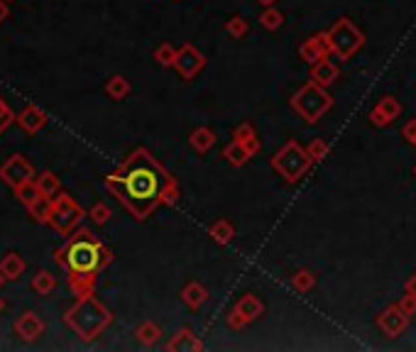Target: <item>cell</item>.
Returning <instances> with one entry per match:
<instances>
[{
  "label": "cell",
  "instance_id": "31",
  "mask_svg": "<svg viewBox=\"0 0 416 352\" xmlns=\"http://www.w3.org/2000/svg\"><path fill=\"white\" fill-rule=\"evenodd\" d=\"M260 22L267 27V30H279L282 22H284V15H282L279 10H275V8H267V10L260 15Z\"/></svg>",
  "mask_w": 416,
  "mask_h": 352
},
{
  "label": "cell",
  "instance_id": "42",
  "mask_svg": "<svg viewBox=\"0 0 416 352\" xmlns=\"http://www.w3.org/2000/svg\"><path fill=\"white\" fill-rule=\"evenodd\" d=\"M3 308H6V301H3V298H0V313H3Z\"/></svg>",
  "mask_w": 416,
  "mask_h": 352
},
{
  "label": "cell",
  "instance_id": "24",
  "mask_svg": "<svg viewBox=\"0 0 416 352\" xmlns=\"http://www.w3.org/2000/svg\"><path fill=\"white\" fill-rule=\"evenodd\" d=\"M213 142H216V135L208 128H199L196 132H191V147L196 152H208L213 147Z\"/></svg>",
  "mask_w": 416,
  "mask_h": 352
},
{
  "label": "cell",
  "instance_id": "11",
  "mask_svg": "<svg viewBox=\"0 0 416 352\" xmlns=\"http://www.w3.org/2000/svg\"><path fill=\"white\" fill-rule=\"evenodd\" d=\"M301 59L306 61V64H318L321 59H326L328 54H331V42H328V35L326 32H321V35L311 37V40H306L304 45H301L299 49Z\"/></svg>",
  "mask_w": 416,
  "mask_h": 352
},
{
  "label": "cell",
  "instance_id": "23",
  "mask_svg": "<svg viewBox=\"0 0 416 352\" xmlns=\"http://www.w3.org/2000/svg\"><path fill=\"white\" fill-rule=\"evenodd\" d=\"M106 93L111 95L113 100H123L130 93V81H128L125 76H111L106 84Z\"/></svg>",
  "mask_w": 416,
  "mask_h": 352
},
{
  "label": "cell",
  "instance_id": "8",
  "mask_svg": "<svg viewBox=\"0 0 416 352\" xmlns=\"http://www.w3.org/2000/svg\"><path fill=\"white\" fill-rule=\"evenodd\" d=\"M0 179H3V184H8L15 191L17 186L27 184V181H35L37 171L25 154H13V157H8L6 162L0 164Z\"/></svg>",
  "mask_w": 416,
  "mask_h": 352
},
{
  "label": "cell",
  "instance_id": "37",
  "mask_svg": "<svg viewBox=\"0 0 416 352\" xmlns=\"http://www.w3.org/2000/svg\"><path fill=\"white\" fill-rule=\"evenodd\" d=\"M236 139H240V142H245V139H252L255 137V130L250 128V125H240V128L236 130V135H233Z\"/></svg>",
  "mask_w": 416,
  "mask_h": 352
},
{
  "label": "cell",
  "instance_id": "33",
  "mask_svg": "<svg viewBox=\"0 0 416 352\" xmlns=\"http://www.w3.org/2000/svg\"><path fill=\"white\" fill-rule=\"evenodd\" d=\"M17 115H13V110L8 108V103L3 98H0V132H6L8 128L13 125V120H15Z\"/></svg>",
  "mask_w": 416,
  "mask_h": 352
},
{
  "label": "cell",
  "instance_id": "7",
  "mask_svg": "<svg viewBox=\"0 0 416 352\" xmlns=\"http://www.w3.org/2000/svg\"><path fill=\"white\" fill-rule=\"evenodd\" d=\"M311 162H314V159L309 157V152L301 149L299 144L291 139V142H286L284 147L272 157V169L279 171L282 176H284V181H296L301 174L311 167Z\"/></svg>",
  "mask_w": 416,
  "mask_h": 352
},
{
  "label": "cell",
  "instance_id": "17",
  "mask_svg": "<svg viewBox=\"0 0 416 352\" xmlns=\"http://www.w3.org/2000/svg\"><path fill=\"white\" fill-rule=\"evenodd\" d=\"M262 311H265V306H262L260 298L252 296V293L242 296L240 301H238V306H236V313H238V316H240L245 323H250V321H255V318H260Z\"/></svg>",
  "mask_w": 416,
  "mask_h": 352
},
{
  "label": "cell",
  "instance_id": "16",
  "mask_svg": "<svg viewBox=\"0 0 416 352\" xmlns=\"http://www.w3.org/2000/svg\"><path fill=\"white\" fill-rule=\"evenodd\" d=\"M338 74H341L338 66L328 59H321L318 64L311 66V81H316V84H321V86H331L333 81L338 79Z\"/></svg>",
  "mask_w": 416,
  "mask_h": 352
},
{
  "label": "cell",
  "instance_id": "38",
  "mask_svg": "<svg viewBox=\"0 0 416 352\" xmlns=\"http://www.w3.org/2000/svg\"><path fill=\"white\" fill-rule=\"evenodd\" d=\"M401 135L406 137V142H411L416 147V120H411V123L406 125L404 130H401Z\"/></svg>",
  "mask_w": 416,
  "mask_h": 352
},
{
  "label": "cell",
  "instance_id": "41",
  "mask_svg": "<svg viewBox=\"0 0 416 352\" xmlns=\"http://www.w3.org/2000/svg\"><path fill=\"white\" fill-rule=\"evenodd\" d=\"M257 3H262V6H265V8H272V6H275V3H277V0H257Z\"/></svg>",
  "mask_w": 416,
  "mask_h": 352
},
{
  "label": "cell",
  "instance_id": "22",
  "mask_svg": "<svg viewBox=\"0 0 416 352\" xmlns=\"http://www.w3.org/2000/svg\"><path fill=\"white\" fill-rule=\"evenodd\" d=\"M35 181H37V186H40L42 196H49V199H54V196L61 191L59 176H56V174H52V171H42Z\"/></svg>",
  "mask_w": 416,
  "mask_h": 352
},
{
  "label": "cell",
  "instance_id": "20",
  "mask_svg": "<svg viewBox=\"0 0 416 352\" xmlns=\"http://www.w3.org/2000/svg\"><path fill=\"white\" fill-rule=\"evenodd\" d=\"M56 289V277L47 269H40V272L32 277V291L40 293V296H47Z\"/></svg>",
  "mask_w": 416,
  "mask_h": 352
},
{
  "label": "cell",
  "instance_id": "18",
  "mask_svg": "<svg viewBox=\"0 0 416 352\" xmlns=\"http://www.w3.org/2000/svg\"><path fill=\"white\" fill-rule=\"evenodd\" d=\"M223 157H226L233 167H242V164L252 157V152H250V147H247L245 142H240V139H233V142L226 147V152H223Z\"/></svg>",
  "mask_w": 416,
  "mask_h": 352
},
{
  "label": "cell",
  "instance_id": "12",
  "mask_svg": "<svg viewBox=\"0 0 416 352\" xmlns=\"http://www.w3.org/2000/svg\"><path fill=\"white\" fill-rule=\"evenodd\" d=\"M406 323H409V316H406V313L401 311L399 303H396V306H390L387 311H382L380 318H377V326H380L382 330H385L390 337H396V335H399V332L406 328Z\"/></svg>",
  "mask_w": 416,
  "mask_h": 352
},
{
  "label": "cell",
  "instance_id": "3",
  "mask_svg": "<svg viewBox=\"0 0 416 352\" xmlns=\"http://www.w3.org/2000/svg\"><path fill=\"white\" fill-rule=\"evenodd\" d=\"M111 321H113L111 311H108V308L103 306L93 293L76 298V303L66 311V316H64V323L84 342L95 340L100 332L111 326Z\"/></svg>",
  "mask_w": 416,
  "mask_h": 352
},
{
  "label": "cell",
  "instance_id": "39",
  "mask_svg": "<svg viewBox=\"0 0 416 352\" xmlns=\"http://www.w3.org/2000/svg\"><path fill=\"white\" fill-rule=\"evenodd\" d=\"M404 289H406V293H414V296H416V274H414V277L406 279Z\"/></svg>",
  "mask_w": 416,
  "mask_h": 352
},
{
  "label": "cell",
  "instance_id": "1",
  "mask_svg": "<svg viewBox=\"0 0 416 352\" xmlns=\"http://www.w3.org/2000/svg\"><path fill=\"white\" fill-rule=\"evenodd\" d=\"M106 189L135 220L150 218L160 206H169L179 199L174 176L142 147L128 154L125 162L108 174Z\"/></svg>",
  "mask_w": 416,
  "mask_h": 352
},
{
  "label": "cell",
  "instance_id": "27",
  "mask_svg": "<svg viewBox=\"0 0 416 352\" xmlns=\"http://www.w3.org/2000/svg\"><path fill=\"white\" fill-rule=\"evenodd\" d=\"M135 335L142 345H155V342L160 340V326H157V323H142L135 330Z\"/></svg>",
  "mask_w": 416,
  "mask_h": 352
},
{
  "label": "cell",
  "instance_id": "19",
  "mask_svg": "<svg viewBox=\"0 0 416 352\" xmlns=\"http://www.w3.org/2000/svg\"><path fill=\"white\" fill-rule=\"evenodd\" d=\"M181 298L186 301V306L191 308H199L206 303V298H208V291H206L203 286H201L199 282H189L184 286V291H181Z\"/></svg>",
  "mask_w": 416,
  "mask_h": 352
},
{
  "label": "cell",
  "instance_id": "5",
  "mask_svg": "<svg viewBox=\"0 0 416 352\" xmlns=\"http://www.w3.org/2000/svg\"><path fill=\"white\" fill-rule=\"evenodd\" d=\"M331 95L323 91L321 84L309 81L306 86H301L294 95H291V108L306 120V123H316L328 108H331Z\"/></svg>",
  "mask_w": 416,
  "mask_h": 352
},
{
  "label": "cell",
  "instance_id": "28",
  "mask_svg": "<svg viewBox=\"0 0 416 352\" xmlns=\"http://www.w3.org/2000/svg\"><path fill=\"white\" fill-rule=\"evenodd\" d=\"M176 54H179V49H176L174 45H160L155 49V61L162 66H174Z\"/></svg>",
  "mask_w": 416,
  "mask_h": 352
},
{
  "label": "cell",
  "instance_id": "15",
  "mask_svg": "<svg viewBox=\"0 0 416 352\" xmlns=\"http://www.w3.org/2000/svg\"><path fill=\"white\" fill-rule=\"evenodd\" d=\"M25 259L20 257L17 252H8L6 257L0 259V272L6 277V282H17V279L25 274Z\"/></svg>",
  "mask_w": 416,
  "mask_h": 352
},
{
  "label": "cell",
  "instance_id": "34",
  "mask_svg": "<svg viewBox=\"0 0 416 352\" xmlns=\"http://www.w3.org/2000/svg\"><path fill=\"white\" fill-rule=\"evenodd\" d=\"M306 152H309V157L314 159V162H318V159H323V157H326V152H328V144L323 142V139H314V142L309 144V149H306Z\"/></svg>",
  "mask_w": 416,
  "mask_h": 352
},
{
  "label": "cell",
  "instance_id": "40",
  "mask_svg": "<svg viewBox=\"0 0 416 352\" xmlns=\"http://www.w3.org/2000/svg\"><path fill=\"white\" fill-rule=\"evenodd\" d=\"M8 17V0H0V22Z\"/></svg>",
  "mask_w": 416,
  "mask_h": 352
},
{
  "label": "cell",
  "instance_id": "43",
  "mask_svg": "<svg viewBox=\"0 0 416 352\" xmlns=\"http://www.w3.org/2000/svg\"><path fill=\"white\" fill-rule=\"evenodd\" d=\"M3 282H6V277H3V272H0V286H3Z\"/></svg>",
  "mask_w": 416,
  "mask_h": 352
},
{
  "label": "cell",
  "instance_id": "4",
  "mask_svg": "<svg viewBox=\"0 0 416 352\" xmlns=\"http://www.w3.org/2000/svg\"><path fill=\"white\" fill-rule=\"evenodd\" d=\"M84 218H86V211L81 208V206L76 204L69 194L59 191V194L52 199V208H49L47 225L54 228L59 235H64V238H69V235H74L76 230H79V225Z\"/></svg>",
  "mask_w": 416,
  "mask_h": 352
},
{
  "label": "cell",
  "instance_id": "32",
  "mask_svg": "<svg viewBox=\"0 0 416 352\" xmlns=\"http://www.w3.org/2000/svg\"><path fill=\"white\" fill-rule=\"evenodd\" d=\"M91 220H93V223L95 225H106L108 223V220H111V208H108V206L106 204H95L93 206V208H91Z\"/></svg>",
  "mask_w": 416,
  "mask_h": 352
},
{
  "label": "cell",
  "instance_id": "44",
  "mask_svg": "<svg viewBox=\"0 0 416 352\" xmlns=\"http://www.w3.org/2000/svg\"><path fill=\"white\" fill-rule=\"evenodd\" d=\"M414 174H416V169H414Z\"/></svg>",
  "mask_w": 416,
  "mask_h": 352
},
{
  "label": "cell",
  "instance_id": "13",
  "mask_svg": "<svg viewBox=\"0 0 416 352\" xmlns=\"http://www.w3.org/2000/svg\"><path fill=\"white\" fill-rule=\"evenodd\" d=\"M399 113H401V105L396 103V98L385 95V98L375 105V110L370 113V123L377 125V128H385V125H390L394 118H399Z\"/></svg>",
  "mask_w": 416,
  "mask_h": 352
},
{
  "label": "cell",
  "instance_id": "14",
  "mask_svg": "<svg viewBox=\"0 0 416 352\" xmlns=\"http://www.w3.org/2000/svg\"><path fill=\"white\" fill-rule=\"evenodd\" d=\"M15 123L20 125L25 132L35 135V132H40V130L47 125V113L42 108H37V105H27L22 113H17Z\"/></svg>",
  "mask_w": 416,
  "mask_h": 352
},
{
  "label": "cell",
  "instance_id": "35",
  "mask_svg": "<svg viewBox=\"0 0 416 352\" xmlns=\"http://www.w3.org/2000/svg\"><path fill=\"white\" fill-rule=\"evenodd\" d=\"M228 32H231L233 37H242L247 32V22L242 20V17H231V20H228Z\"/></svg>",
  "mask_w": 416,
  "mask_h": 352
},
{
  "label": "cell",
  "instance_id": "26",
  "mask_svg": "<svg viewBox=\"0 0 416 352\" xmlns=\"http://www.w3.org/2000/svg\"><path fill=\"white\" fill-rule=\"evenodd\" d=\"M49 208H52V199H49V196H40V199H37L35 204L27 208V213H30V218L35 220V223H45L47 225V218H49Z\"/></svg>",
  "mask_w": 416,
  "mask_h": 352
},
{
  "label": "cell",
  "instance_id": "29",
  "mask_svg": "<svg viewBox=\"0 0 416 352\" xmlns=\"http://www.w3.org/2000/svg\"><path fill=\"white\" fill-rule=\"evenodd\" d=\"M233 235H236V230H233V225L228 223V220H218V223L211 228V238L216 240V243H221V245L231 243Z\"/></svg>",
  "mask_w": 416,
  "mask_h": 352
},
{
  "label": "cell",
  "instance_id": "10",
  "mask_svg": "<svg viewBox=\"0 0 416 352\" xmlns=\"http://www.w3.org/2000/svg\"><path fill=\"white\" fill-rule=\"evenodd\" d=\"M15 332L22 342H35V340H40L42 332H45V321H42L37 313L25 311V313H20V318L15 321Z\"/></svg>",
  "mask_w": 416,
  "mask_h": 352
},
{
  "label": "cell",
  "instance_id": "21",
  "mask_svg": "<svg viewBox=\"0 0 416 352\" xmlns=\"http://www.w3.org/2000/svg\"><path fill=\"white\" fill-rule=\"evenodd\" d=\"M201 340H196L194 332L189 330V328H184V330L176 332L174 340L167 345V350H201Z\"/></svg>",
  "mask_w": 416,
  "mask_h": 352
},
{
  "label": "cell",
  "instance_id": "30",
  "mask_svg": "<svg viewBox=\"0 0 416 352\" xmlns=\"http://www.w3.org/2000/svg\"><path fill=\"white\" fill-rule=\"evenodd\" d=\"M314 284H316V277H314L309 269H299V272L291 277V286H294L296 291H309Z\"/></svg>",
  "mask_w": 416,
  "mask_h": 352
},
{
  "label": "cell",
  "instance_id": "25",
  "mask_svg": "<svg viewBox=\"0 0 416 352\" xmlns=\"http://www.w3.org/2000/svg\"><path fill=\"white\" fill-rule=\"evenodd\" d=\"M15 196H17V201L25 206V208H30V206L42 196V191H40V186H37V181H27V184L17 186Z\"/></svg>",
  "mask_w": 416,
  "mask_h": 352
},
{
  "label": "cell",
  "instance_id": "9",
  "mask_svg": "<svg viewBox=\"0 0 416 352\" xmlns=\"http://www.w3.org/2000/svg\"><path fill=\"white\" fill-rule=\"evenodd\" d=\"M206 66V56L201 54L199 49H196L194 45H184L179 47V54H176V61H174V69L179 71V76L184 81H191L196 74H199L201 69Z\"/></svg>",
  "mask_w": 416,
  "mask_h": 352
},
{
  "label": "cell",
  "instance_id": "6",
  "mask_svg": "<svg viewBox=\"0 0 416 352\" xmlns=\"http://www.w3.org/2000/svg\"><path fill=\"white\" fill-rule=\"evenodd\" d=\"M326 35H328V42H331V52L341 61L350 59V56L362 47V42H365L362 32L357 30L348 17H338L336 25H333L331 30H326Z\"/></svg>",
  "mask_w": 416,
  "mask_h": 352
},
{
  "label": "cell",
  "instance_id": "2",
  "mask_svg": "<svg viewBox=\"0 0 416 352\" xmlns=\"http://www.w3.org/2000/svg\"><path fill=\"white\" fill-rule=\"evenodd\" d=\"M54 259L66 272V282L76 298L88 296L95 289V279L113 262V250L100 243L91 230H76L54 252Z\"/></svg>",
  "mask_w": 416,
  "mask_h": 352
},
{
  "label": "cell",
  "instance_id": "36",
  "mask_svg": "<svg viewBox=\"0 0 416 352\" xmlns=\"http://www.w3.org/2000/svg\"><path fill=\"white\" fill-rule=\"evenodd\" d=\"M399 306H401V311H404L406 316H414V311H416V296H414V293H406V296L399 301Z\"/></svg>",
  "mask_w": 416,
  "mask_h": 352
}]
</instances>
